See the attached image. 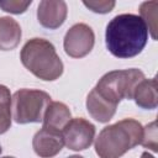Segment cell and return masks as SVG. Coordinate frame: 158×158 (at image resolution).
<instances>
[{
	"label": "cell",
	"mask_w": 158,
	"mask_h": 158,
	"mask_svg": "<svg viewBox=\"0 0 158 158\" xmlns=\"http://www.w3.org/2000/svg\"><path fill=\"white\" fill-rule=\"evenodd\" d=\"M85 104H86V110H88L89 115L94 120H96L98 122H101V123L109 122L112 118V116L115 115L116 107H117V106L111 105L102 98H100L93 89L88 94Z\"/></svg>",
	"instance_id": "cell-13"
},
{
	"label": "cell",
	"mask_w": 158,
	"mask_h": 158,
	"mask_svg": "<svg viewBox=\"0 0 158 158\" xmlns=\"http://www.w3.org/2000/svg\"><path fill=\"white\" fill-rule=\"evenodd\" d=\"M147 41V26L138 15H117L106 26V48L117 58H132L139 54L146 47Z\"/></svg>",
	"instance_id": "cell-1"
},
{
	"label": "cell",
	"mask_w": 158,
	"mask_h": 158,
	"mask_svg": "<svg viewBox=\"0 0 158 158\" xmlns=\"http://www.w3.org/2000/svg\"><path fill=\"white\" fill-rule=\"evenodd\" d=\"M132 99L136 105L141 109L154 110L158 105V94H157V80L156 78L141 80L133 90Z\"/></svg>",
	"instance_id": "cell-11"
},
{
	"label": "cell",
	"mask_w": 158,
	"mask_h": 158,
	"mask_svg": "<svg viewBox=\"0 0 158 158\" xmlns=\"http://www.w3.org/2000/svg\"><path fill=\"white\" fill-rule=\"evenodd\" d=\"M52 98L43 90L20 89L11 98V115L16 123L42 122Z\"/></svg>",
	"instance_id": "cell-5"
},
{
	"label": "cell",
	"mask_w": 158,
	"mask_h": 158,
	"mask_svg": "<svg viewBox=\"0 0 158 158\" xmlns=\"http://www.w3.org/2000/svg\"><path fill=\"white\" fill-rule=\"evenodd\" d=\"M11 98L10 89L0 84V135L11 127Z\"/></svg>",
	"instance_id": "cell-15"
},
{
	"label": "cell",
	"mask_w": 158,
	"mask_h": 158,
	"mask_svg": "<svg viewBox=\"0 0 158 158\" xmlns=\"http://www.w3.org/2000/svg\"><path fill=\"white\" fill-rule=\"evenodd\" d=\"M64 146L62 132H54L46 128L37 131L32 138L35 153L41 158H52L57 156Z\"/></svg>",
	"instance_id": "cell-9"
},
{
	"label": "cell",
	"mask_w": 158,
	"mask_h": 158,
	"mask_svg": "<svg viewBox=\"0 0 158 158\" xmlns=\"http://www.w3.org/2000/svg\"><path fill=\"white\" fill-rule=\"evenodd\" d=\"M22 31L19 22L10 17L2 16L0 17V49L1 51H11L16 48L21 41Z\"/></svg>",
	"instance_id": "cell-12"
},
{
	"label": "cell",
	"mask_w": 158,
	"mask_h": 158,
	"mask_svg": "<svg viewBox=\"0 0 158 158\" xmlns=\"http://www.w3.org/2000/svg\"><path fill=\"white\" fill-rule=\"evenodd\" d=\"M95 43L93 28L86 23H75L65 33L63 47L65 53L72 58H83L88 56Z\"/></svg>",
	"instance_id": "cell-6"
},
{
	"label": "cell",
	"mask_w": 158,
	"mask_h": 158,
	"mask_svg": "<svg viewBox=\"0 0 158 158\" xmlns=\"http://www.w3.org/2000/svg\"><path fill=\"white\" fill-rule=\"evenodd\" d=\"M32 1H19V0H0V9L10 14H23Z\"/></svg>",
	"instance_id": "cell-17"
},
{
	"label": "cell",
	"mask_w": 158,
	"mask_h": 158,
	"mask_svg": "<svg viewBox=\"0 0 158 158\" xmlns=\"http://www.w3.org/2000/svg\"><path fill=\"white\" fill-rule=\"evenodd\" d=\"M143 127L135 118H123L104 127L95 139L99 158H120L141 144Z\"/></svg>",
	"instance_id": "cell-2"
},
{
	"label": "cell",
	"mask_w": 158,
	"mask_h": 158,
	"mask_svg": "<svg viewBox=\"0 0 158 158\" xmlns=\"http://www.w3.org/2000/svg\"><path fill=\"white\" fill-rule=\"evenodd\" d=\"M20 59L27 70L42 80L53 81L63 74V62L48 40L40 37L28 40L21 49Z\"/></svg>",
	"instance_id": "cell-3"
},
{
	"label": "cell",
	"mask_w": 158,
	"mask_h": 158,
	"mask_svg": "<svg viewBox=\"0 0 158 158\" xmlns=\"http://www.w3.org/2000/svg\"><path fill=\"white\" fill-rule=\"evenodd\" d=\"M68 158H84V157H81V156H70V157H68Z\"/></svg>",
	"instance_id": "cell-20"
},
{
	"label": "cell",
	"mask_w": 158,
	"mask_h": 158,
	"mask_svg": "<svg viewBox=\"0 0 158 158\" xmlns=\"http://www.w3.org/2000/svg\"><path fill=\"white\" fill-rule=\"evenodd\" d=\"M70 118H72L70 110L64 102L51 101L42 120L43 122L42 128L54 132H62L65 125L70 121Z\"/></svg>",
	"instance_id": "cell-10"
},
{
	"label": "cell",
	"mask_w": 158,
	"mask_h": 158,
	"mask_svg": "<svg viewBox=\"0 0 158 158\" xmlns=\"http://www.w3.org/2000/svg\"><path fill=\"white\" fill-rule=\"evenodd\" d=\"M62 136L64 146L69 149L84 151L93 144L95 138V126L83 117H74L65 125Z\"/></svg>",
	"instance_id": "cell-7"
},
{
	"label": "cell",
	"mask_w": 158,
	"mask_h": 158,
	"mask_svg": "<svg viewBox=\"0 0 158 158\" xmlns=\"http://www.w3.org/2000/svg\"><path fill=\"white\" fill-rule=\"evenodd\" d=\"M157 122L152 121L151 123H148L146 127H143V132H142V139H141V144L146 148L152 149L153 152H157Z\"/></svg>",
	"instance_id": "cell-16"
},
{
	"label": "cell",
	"mask_w": 158,
	"mask_h": 158,
	"mask_svg": "<svg viewBox=\"0 0 158 158\" xmlns=\"http://www.w3.org/2000/svg\"><path fill=\"white\" fill-rule=\"evenodd\" d=\"M84 6H86L89 10H91L93 12L96 14H107L110 11H112V9L115 7L116 2L112 0H84L83 1Z\"/></svg>",
	"instance_id": "cell-18"
},
{
	"label": "cell",
	"mask_w": 158,
	"mask_h": 158,
	"mask_svg": "<svg viewBox=\"0 0 158 158\" xmlns=\"http://www.w3.org/2000/svg\"><path fill=\"white\" fill-rule=\"evenodd\" d=\"M143 79V72L137 68L111 70L99 79L93 90L111 105L117 106L122 99H132L135 88Z\"/></svg>",
	"instance_id": "cell-4"
},
{
	"label": "cell",
	"mask_w": 158,
	"mask_h": 158,
	"mask_svg": "<svg viewBox=\"0 0 158 158\" xmlns=\"http://www.w3.org/2000/svg\"><path fill=\"white\" fill-rule=\"evenodd\" d=\"M0 158H15V157H11V156H5V157H0Z\"/></svg>",
	"instance_id": "cell-21"
},
{
	"label": "cell",
	"mask_w": 158,
	"mask_h": 158,
	"mask_svg": "<svg viewBox=\"0 0 158 158\" xmlns=\"http://www.w3.org/2000/svg\"><path fill=\"white\" fill-rule=\"evenodd\" d=\"M68 15L67 2L63 0H43L37 7V20L41 26L48 30L60 27Z\"/></svg>",
	"instance_id": "cell-8"
},
{
	"label": "cell",
	"mask_w": 158,
	"mask_h": 158,
	"mask_svg": "<svg viewBox=\"0 0 158 158\" xmlns=\"http://www.w3.org/2000/svg\"><path fill=\"white\" fill-rule=\"evenodd\" d=\"M141 158H154L152 154H149L148 152H143L142 154H141Z\"/></svg>",
	"instance_id": "cell-19"
},
{
	"label": "cell",
	"mask_w": 158,
	"mask_h": 158,
	"mask_svg": "<svg viewBox=\"0 0 158 158\" xmlns=\"http://www.w3.org/2000/svg\"><path fill=\"white\" fill-rule=\"evenodd\" d=\"M141 19L147 26L148 32L151 33L153 40H157V30H158V1H144L139 5Z\"/></svg>",
	"instance_id": "cell-14"
}]
</instances>
